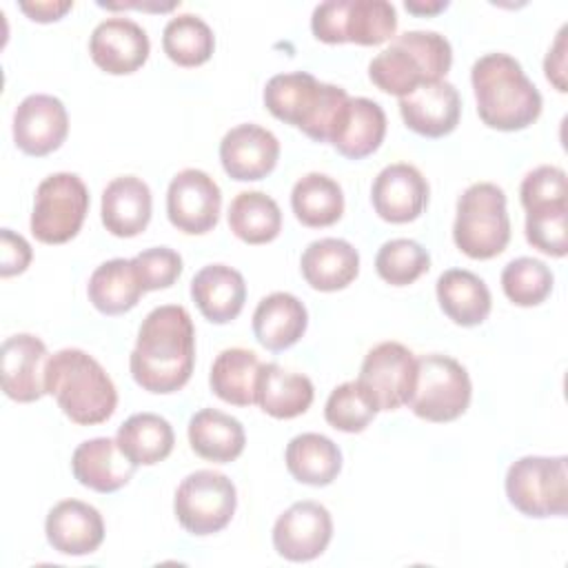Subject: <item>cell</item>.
<instances>
[{
	"instance_id": "cell-1",
	"label": "cell",
	"mask_w": 568,
	"mask_h": 568,
	"mask_svg": "<svg viewBox=\"0 0 568 568\" xmlns=\"http://www.w3.org/2000/svg\"><path fill=\"white\" fill-rule=\"evenodd\" d=\"M195 328L180 304L155 306L140 324L129 368L138 386L166 395L180 390L193 373Z\"/></svg>"
},
{
	"instance_id": "cell-2",
	"label": "cell",
	"mask_w": 568,
	"mask_h": 568,
	"mask_svg": "<svg viewBox=\"0 0 568 568\" xmlns=\"http://www.w3.org/2000/svg\"><path fill=\"white\" fill-rule=\"evenodd\" d=\"M470 82L481 122L497 131H521L541 113V93L521 64L501 51L475 60Z\"/></svg>"
},
{
	"instance_id": "cell-3",
	"label": "cell",
	"mask_w": 568,
	"mask_h": 568,
	"mask_svg": "<svg viewBox=\"0 0 568 568\" xmlns=\"http://www.w3.org/2000/svg\"><path fill=\"white\" fill-rule=\"evenodd\" d=\"M44 390L62 413L80 424L106 422L118 406V390L102 364L82 348H60L47 359Z\"/></svg>"
},
{
	"instance_id": "cell-4",
	"label": "cell",
	"mask_w": 568,
	"mask_h": 568,
	"mask_svg": "<svg viewBox=\"0 0 568 568\" xmlns=\"http://www.w3.org/2000/svg\"><path fill=\"white\" fill-rule=\"evenodd\" d=\"M453 64L450 42L437 31H404L368 64L371 82L384 93L404 98L422 84L444 80Z\"/></svg>"
},
{
	"instance_id": "cell-5",
	"label": "cell",
	"mask_w": 568,
	"mask_h": 568,
	"mask_svg": "<svg viewBox=\"0 0 568 568\" xmlns=\"http://www.w3.org/2000/svg\"><path fill=\"white\" fill-rule=\"evenodd\" d=\"M348 93L320 82L306 71L273 75L264 87V104L277 120L297 126L315 142H328Z\"/></svg>"
},
{
	"instance_id": "cell-6",
	"label": "cell",
	"mask_w": 568,
	"mask_h": 568,
	"mask_svg": "<svg viewBox=\"0 0 568 568\" xmlns=\"http://www.w3.org/2000/svg\"><path fill=\"white\" fill-rule=\"evenodd\" d=\"M453 240L473 260H490L508 246L510 217L501 186L475 182L459 195Z\"/></svg>"
},
{
	"instance_id": "cell-7",
	"label": "cell",
	"mask_w": 568,
	"mask_h": 568,
	"mask_svg": "<svg viewBox=\"0 0 568 568\" xmlns=\"http://www.w3.org/2000/svg\"><path fill=\"white\" fill-rule=\"evenodd\" d=\"M311 31L326 44L375 47L395 36L397 13L386 0H326L313 9Z\"/></svg>"
},
{
	"instance_id": "cell-8",
	"label": "cell",
	"mask_w": 568,
	"mask_h": 568,
	"mask_svg": "<svg viewBox=\"0 0 568 568\" xmlns=\"http://www.w3.org/2000/svg\"><path fill=\"white\" fill-rule=\"evenodd\" d=\"M506 497L526 517H561L568 508V457L526 455L508 466Z\"/></svg>"
},
{
	"instance_id": "cell-9",
	"label": "cell",
	"mask_w": 568,
	"mask_h": 568,
	"mask_svg": "<svg viewBox=\"0 0 568 568\" xmlns=\"http://www.w3.org/2000/svg\"><path fill=\"white\" fill-rule=\"evenodd\" d=\"M473 395L468 371L450 355L428 353L417 357L410 410L426 422H453L466 413Z\"/></svg>"
},
{
	"instance_id": "cell-10",
	"label": "cell",
	"mask_w": 568,
	"mask_h": 568,
	"mask_svg": "<svg viewBox=\"0 0 568 568\" xmlns=\"http://www.w3.org/2000/svg\"><path fill=\"white\" fill-rule=\"evenodd\" d=\"M89 213V189L75 173L47 175L33 197L31 233L42 244H64L78 235Z\"/></svg>"
},
{
	"instance_id": "cell-11",
	"label": "cell",
	"mask_w": 568,
	"mask_h": 568,
	"mask_svg": "<svg viewBox=\"0 0 568 568\" xmlns=\"http://www.w3.org/2000/svg\"><path fill=\"white\" fill-rule=\"evenodd\" d=\"M237 506L235 484L217 470L200 468L189 473L173 499V510L180 526L197 537L220 532L233 519Z\"/></svg>"
},
{
	"instance_id": "cell-12",
	"label": "cell",
	"mask_w": 568,
	"mask_h": 568,
	"mask_svg": "<svg viewBox=\"0 0 568 568\" xmlns=\"http://www.w3.org/2000/svg\"><path fill=\"white\" fill-rule=\"evenodd\" d=\"M417 357L399 342L373 346L362 362L359 382L377 402L379 410H395L408 404L415 386Z\"/></svg>"
},
{
	"instance_id": "cell-13",
	"label": "cell",
	"mask_w": 568,
	"mask_h": 568,
	"mask_svg": "<svg viewBox=\"0 0 568 568\" xmlns=\"http://www.w3.org/2000/svg\"><path fill=\"white\" fill-rule=\"evenodd\" d=\"M222 209V191L217 182L202 169H182L173 175L166 191L169 222L186 235L209 233Z\"/></svg>"
},
{
	"instance_id": "cell-14",
	"label": "cell",
	"mask_w": 568,
	"mask_h": 568,
	"mask_svg": "<svg viewBox=\"0 0 568 568\" xmlns=\"http://www.w3.org/2000/svg\"><path fill=\"white\" fill-rule=\"evenodd\" d=\"M333 537V519L320 501H295L273 526V548L288 561L320 557Z\"/></svg>"
},
{
	"instance_id": "cell-15",
	"label": "cell",
	"mask_w": 568,
	"mask_h": 568,
	"mask_svg": "<svg viewBox=\"0 0 568 568\" xmlns=\"http://www.w3.org/2000/svg\"><path fill=\"white\" fill-rule=\"evenodd\" d=\"M69 133V115L55 95H27L13 113V142L27 155H49L60 149Z\"/></svg>"
},
{
	"instance_id": "cell-16",
	"label": "cell",
	"mask_w": 568,
	"mask_h": 568,
	"mask_svg": "<svg viewBox=\"0 0 568 568\" xmlns=\"http://www.w3.org/2000/svg\"><path fill=\"white\" fill-rule=\"evenodd\" d=\"M151 51L146 31L131 18H106L91 31V60L111 75H126L138 71Z\"/></svg>"
},
{
	"instance_id": "cell-17",
	"label": "cell",
	"mask_w": 568,
	"mask_h": 568,
	"mask_svg": "<svg viewBox=\"0 0 568 568\" xmlns=\"http://www.w3.org/2000/svg\"><path fill=\"white\" fill-rule=\"evenodd\" d=\"M371 202L375 213L390 224L413 222L428 204V182L408 162L388 164L371 186Z\"/></svg>"
},
{
	"instance_id": "cell-18",
	"label": "cell",
	"mask_w": 568,
	"mask_h": 568,
	"mask_svg": "<svg viewBox=\"0 0 568 568\" xmlns=\"http://www.w3.org/2000/svg\"><path fill=\"white\" fill-rule=\"evenodd\" d=\"M277 158V138L268 129L253 122L233 126L220 142V162L224 171L237 182L266 178L275 169Z\"/></svg>"
},
{
	"instance_id": "cell-19",
	"label": "cell",
	"mask_w": 568,
	"mask_h": 568,
	"mask_svg": "<svg viewBox=\"0 0 568 568\" xmlns=\"http://www.w3.org/2000/svg\"><path fill=\"white\" fill-rule=\"evenodd\" d=\"M2 390L9 399L29 404L40 399L44 390L47 346L31 333H18L2 342Z\"/></svg>"
},
{
	"instance_id": "cell-20",
	"label": "cell",
	"mask_w": 568,
	"mask_h": 568,
	"mask_svg": "<svg viewBox=\"0 0 568 568\" xmlns=\"http://www.w3.org/2000/svg\"><path fill=\"white\" fill-rule=\"evenodd\" d=\"M399 113L410 131L424 138H444L459 124L462 100L455 84L437 80L399 98Z\"/></svg>"
},
{
	"instance_id": "cell-21",
	"label": "cell",
	"mask_w": 568,
	"mask_h": 568,
	"mask_svg": "<svg viewBox=\"0 0 568 568\" xmlns=\"http://www.w3.org/2000/svg\"><path fill=\"white\" fill-rule=\"evenodd\" d=\"M47 541L53 550L71 557L91 555L104 541V521L98 508L80 499L58 501L44 521Z\"/></svg>"
},
{
	"instance_id": "cell-22",
	"label": "cell",
	"mask_w": 568,
	"mask_h": 568,
	"mask_svg": "<svg viewBox=\"0 0 568 568\" xmlns=\"http://www.w3.org/2000/svg\"><path fill=\"white\" fill-rule=\"evenodd\" d=\"M135 464L120 450L118 442L111 437H93L82 444L71 455L73 477L95 490L115 493L126 486L135 473Z\"/></svg>"
},
{
	"instance_id": "cell-23",
	"label": "cell",
	"mask_w": 568,
	"mask_h": 568,
	"mask_svg": "<svg viewBox=\"0 0 568 568\" xmlns=\"http://www.w3.org/2000/svg\"><path fill=\"white\" fill-rule=\"evenodd\" d=\"M386 135V113L368 98L346 100L328 142L348 160H362L379 149Z\"/></svg>"
},
{
	"instance_id": "cell-24",
	"label": "cell",
	"mask_w": 568,
	"mask_h": 568,
	"mask_svg": "<svg viewBox=\"0 0 568 568\" xmlns=\"http://www.w3.org/2000/svg\"><path fill=\"white\" fill-rule=\"evenodd\" d=\"M151 189L135 175L113 178L102 191V224L115 237H135L151 220Z\"/></svg>"
},
{
	"instance_id": "cell-25",
	"label": "cell",
	"mask_w": 568,
	"mask_h": 568,
	"mask_svg": "<svg viewBox=\"0 0 568 568\" xmlns=\"http://www.w3.org/2000/svg\"><path fill=\"white\" fill-rule=\"evenodd\" d=\"M191 297L209 322L229 324L244 308L246 282L233 266L209 264L193 275Z\"/></svg>"
},
{
	"instance_id": "cell-26",
	"label": "cell",
	"mask_w": 568,
	"mask_h": 568,
	"mask_svg": "<svg viewBox=\"0 0 568 568\" xmlns=\"http://www.w3.org/2000/svg\"><path fill=\"white\" fill-rule=\"evenodd\" d=\"M300 268L306 284H311L315 291H342L359 273V253L346 240L322 237L304 248Z\"/></svg>"
},
{
	"instance_id": "cell-27",
	"label": "cell",
	"mask_w": 568,
	"mask_h": 568,
	"mask_svg": "<svg viewBox=\"0 0 568 568\" xmlns=\"http://www.w3.org/2000/svg\"><path fill=\"white\" fill-rule=\"evenodd\" d=\"M308 326L306 306L291 293L275 291L262 297L253 311L255 339L268 351L291 348Z\"/></svg>"
},
{
	"instance_id": "cell-28",
	"label": "cell",
	"mask_w": 568,
	"mask_h": 568,
	"mask_svg": "<svg viewBox=\"0 0 568 568\" xmlns=\"http://www.w3.org/2000/svg\"><path fill=\"white\" fill-rule=\"evenodd\" d=\"M313 397L315 388L306 375L284 371L275 362L260 366L255 384V404L266 415L275 419H293L308 410Z\"/></svg>"
},
{
	"instance_id": "cell-29",
	"label": "cell",
	"mask_w": 568,
	"mask_h": 568,
	"mask_svg": "<svg viewBox=\"0 0 568 568\" xmlns=\"http://www.w3.org/2000/svg\"><path fill=\"white\" fill-rule=\"evenodd\" d=\"M189 444L202 459L229 464L242 455L246 435L240 419L217 408H202L189 419Z\"/></svg>"
},
{
	"instance_id": "cell-30",
	"label": "cell",
	"mask_w": 568,
	"mask_h": 568,
	"mask_svg": "<svg viewBox=\"0 0 568 568\" xmlns=\"http://www.w3.org/2000/svg\"><path fill=\"white\" fill-rule=\"evenodd\" d=\"M437 302L459 326L481 324L493 306L486 282L466 268H448L437 277Z\"/></svg>"
},
{
	"instance_id": "cell-31",
	"label": "cell",
	"mask_w": 568,
	"mask_h": 568,
	"mask_svg": "<svg viewBox=\"0 0 568 568\" xmlns=\"http://www.w3.org/2000/svg\"><path fill=\"white\" fill-rule=\"evenodd\" d=\"M144 293L133 260L113 257L102 262L89 277V302L104 315H122L131 311Z\"/></svg>"
},
{
	"instance_id": "cell-32",
	"label": "cell",
	"mask_w": 568,
	"mask_h": 568,
	"mask_svg": "<svg viewBox=\"0 0 568 568\" xmlns=\"http://www.w3.org/2000/svg\"><path fill=\"white\" fill-rule=\"evenodd\" d=\"M284 459L288 473L308 486H328L342 470L339 446L320 433L295 435L286 444Z\"/></svg>"
},
{
	"instance_id": "cell-33",
	"label": "cell",
	"mask_w": 568,
	"mask_h": 568,
	"mask_svg": "<svg viewBox=\"0 0 568 568\" xmlns=\"http://www.w3.org/2000/svg\"><path fill=\"white\" fill-rule=\"evenodd\" d=\"M115 442L135 466H153L171 455L175 435L162 415L135 413L120 424Z\"/></svg>"
},
{
	"instance_id": "cell-34",
	"label": "cell",
	"mask_w": 568,
	"mask_h": 568,
	"mask_svg": "<svg viewBox=\"0 0 568 568\" xmlns=\"http://www.w3.org/2000/svg\"><path fill=\"white\" fill-rule=\"evenodd\" d=\"M262 362L248 348H224L211 366V390L226 404L251 406L255 404V384Z\"/></svg>"
},
{
	"instance_id": "cell-35",
	"label": "cell",
	"mask_w": 568,
	"mask_h": 568,
	"mask_svg": "<svg viewBox=\"0 0 568 568\" xmlns=\"http://www.w3.org/2000/svg\"><path fill=\"white\" fill-rule=\"evenodd\" d=\"M291 209L304 226H331L344 213L342 186L324 173H306L293 184Z\"/></svg>"
},
{
	"instance_id": "cell-36",
	"label": "cell",
	"mask_w": 568,
	"mask_h": 568,
	"mask_svg": "<svg viewBox=\"0 0 568 568\" xmlns=\"http://www.w3.org/2000/svg\"><path fill=\"white\" fill-rule=\"evenodd\" d=\"M229 229L246 244H266L282 231V211L271 195L242 191L231 200Z\"/></svg>"
},
{
	"instance_id": "cell-37",
	"label": "cell",
	"mask_w": 568,
	"mask_h": 568,
	"mask_svg": "<svg viewBox=\"0 0 568 568\" xmlns=\"http://www.w3.org/2000/svg\"><path fill=\"white\" fill-rule=\"evenodd\" d=\"M162 49L166 58L180 67H200L213 55L215 36L200 16L180 13L166 22Z\"/></svg>"
},
{
	"instance_id": "cell-38",
	"label": "cell",
	"mask_w": 568,
	"mask_h": 568,
	"mask_svg": "<svg viewBox=\"0 0 568 568\" xmlns=\"http://www.w3.org/2000/svg\"><path fill=\"white\" fill-rule=\"evenodd\" d=\"M377 413V402L359 379L333 388L324 406L326 422L342 433H362Z\"/></svg>"
},
{
	"instance_id": "cell-39",
	"label": "cell",
	"mask_w": 568,
	"mask_h": 568,
	"mask_svg": "<svg viewBox=\"0 0 568 568\" xmlns=\"http://www.w3.org/2000/svg\"><path fill=\"white\" fill-rule=\"evenodd\" d=\"M430 268L428 251L408 237H395L379 246L375 255L377 275L390 286H408Z\"/></svg>"
},
{
	"instance_id": "cell-40",
	"label": "cell",
	"mask_w": 568,
	"mask_h": 568,
	"mask_svg": "<svg viewBox=\"0 0 568 568\" xmlns=\"http://www.w3.org/2000/svg\"><path fill=\"white\" fill-rule=\"evenodd\" d=\"M550 268L535 257H517L501 271V288L517 306H537L552 291Z\"/></svg>"
},
{
	"instance_id": "cell-41",
	"label": "cell",
	"mask_w": 568,
	"mask_h": 568,
	"mask_svg": "<svg viewBox=\"0 0 568 568\" xmlns=\"http://www.w3.org/2000/svg\"><path fill=\"white\" fill-rule=\"evenodd\" d=\"M566 226H568V202L546 204V206L526 211L528 244L550 257H564L568 253Z\"/></svg>"
},
{
	"instance_id": "cell-42",
	"label": "cell",
	"mask_w": 568,
	"mask_h": 568,
	"mask_svg": "<svg viewBox=\"0 0 568 568\" xmlns=\"http://www.w3.org/2000/svg\"><path fill=\"white\" fill-rule=\"evenodd\" d=\"M519 197L526 211L546 206V204H557V202H568V182H566V171L552 164H541L532 171L526 173L519 186Z\"/></svg>"
},
{
	"instance_id": "cell-43",
	"label": "cell",
	"mask_w": 568,
	"mask_h": 568,
	"mask_svg": "<svg viewBox=\"0 0 568 568\" xmlns=\"http://www.w3.org/2000/svg\"><path fill=\"white\" fill-rule=\"evenodd\" d=\"M140 282L146 291L169 288L182 273V257L169 246H153L133 257Z\"/></svg>"
},
{
	"instance_id": "cell-44",
	"label": "cell",
	"mask_w": 568,
	"mask_h": 568,
	"mask_svg": "<svg viewBox=\"0 0 568 568\" xmlns=\"http://www.w3.org/2000/svg\"><path fill=\"white\" fill-rule=\"evenodd\" d=\"M31 257H33V251L22 235L13 233L11 229L0 231V275L2 277L20 275L22 271H27V266L31 264Z\"/></svg>"
},
{
	"instance_id": "cell-45",
	"label": "cell",
	"mask_w": 568,
	"mask_h": 568,
	"mask_svg": "<svg viewBox=\"0 0 568 568\" xmlns=\"http://www.w3.org/2000/svg\"><path fill=\"white\" fill-rule=\"evenodd\" d=\"M564 36H566V27L559 29L557 40L544 60V71L548 82H552L561 93H566V38Z\"/></svg>"
},
{
	"instance_id": "cell-46",
	"label": "cell",
	"mask_w": 568,
	"mask_h": 568,
	"mask_svg": "<svg viewBox=\"0 0 568 568\" xmlns=\"http://www.w3.org/2000/svg\"><path fill=\"white\" fill-rule=\"evenodd\" d=\"M73 7L71 0H44V2H20V9L36 22L60 20Z\"/></svg>"
},
{
	"instance_id": "cell-47",
	"label": "cell",
	"mask_w": 568,
	"mask_h": 568,
	"mask_svg": "<svg viewBox=\"0 0 568 568\" xmlns=\"http://www.w3.org/2000/svg\"><path fill=\"white\" fill-rule=\"evenodd\" d=\"M406 11L410 13H417V16H433V13H439L448 7L446 0H435V2H404Z\"/></svg>"
}]
</instances>
